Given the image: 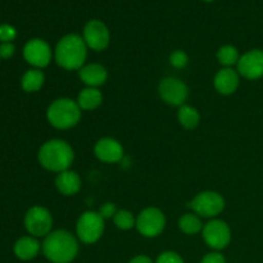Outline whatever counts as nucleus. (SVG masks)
<instances>
[{
    "instance_id": "1",
    "label": "nucleus",
    "mask_w": 263,
    "mask_h": 263,
    "mask_svg": "<svg viewBox=\"0 0 263 263\" xmlns=\"http://www.w3.org/2000/svg\"><path fill=\"white\" fill-rule=\"evenodd\" d=\"M41 249L51 263H71L79 253V241L67 230L51 231L44 239Z\"/></svg>"
},
{
    "instance_id": "2",
    "label": "nucleus",
    "mask_w": 263,
    "mask_h": 263,
    "mask_svg": "<svg viewBox=\"0 0 263 263\" xmlns=\"http://www.w3.org/2000/svg\"><path fill=\"white\" fill-rule=\"evenodd\" d=\"M87 57V45L84 37L77 33H68L55 46V62L62 68L74 71L84 67Z\"/></svg>"
},
{
    "instance_id": "3",
    "label": "nucleus",
    "mask_w": 263,
    "mask_h": 263,
    "mask_svg": "<svg viewBox=\"0 0 263 263\" xmlns=\"http://www.w3.org/2000/svg\"><path fill=\"white\" fill-rule=\"evenodd\" d=\"M39 162L51 172H63L73 163L74 153L72 146L61 139H51L44 143L39 151Z\"/></svg>"
},
{
    "instance_id": "4",
    "label": "nucleus",
    "mask_w": 263,
    "mask_h": 263,
    "mask_svg": "<svg viewBox=\"0 0 263 263\" xmlns=\"http://www.w3.org/2000/svg\"><path fill=\"white\" fill-rule=\"evenodd\" d=\"M46 118L53 127L59 130H67L81 120V108L77 102L69 98H61L51 103L46 110Z\"/></svg>"
},
{
    "instance_id": "5",
    "label": "nucleus",
    "mask_w": 263,
    "mask_h": 263,
    "mask_svg": "<svg viewBox=\"0 0 263 263\" xmlns=\"http://www.w3.org/2000/svg\"><path fill=\"white\" fill-rule=\"evenodd\" d=\"M76 233L77 238L82 243H97L104 233V218L100 216L99 212H94V211L84 212L77 221Z\"/></svg>"
},
{
    "instance_id": "6",
    "label": "nucleus",
    "mask_w": 263,
    "mask_h": 263,
    "mask_svg": "<svg viewBox=\"0 0 263 263\" xmlns=\"http://www.w3.org/2000/svg\"><path fill=\"white\" fill-rule=\"evenodd\" d=\"M25 228L33 238H45L51 233V213L41 205H33L25 215Z\"/></svg>"
},
{
    "instance_id": "7",
    "label": "nucleus",
    "mask_w": 263,
    "mask_h": 263,
    "mask_svg": "<svg viewBox=\"0 0 263 263\" xmlns=\"http://www.w3.org/2000/svg\"><path fill=\"white\" fill-rule=\"evenodd\" d=\"M135 226L145 238H156L161 235L166 228V216L159 208H145L138 215Z\"/></svg>"
},
{
    "instance_id": "8",
    "label": "nucleus",
    "mask_w": 263,
    "mask_h": 263,
    "mask_svg": "<svg viewBox=\"0 0 263 263\" xmlns=\"http://www.w3.org/2000/svg\"><path fill=\"white\" fill-rule=\"evenodd\" d=\"M189 207L199 217L212 218L220 215L225 208V199L216 192H202L189 203Z\"/></svg>"
},
{
    "instance_id": "9",
    "label": "nucleus",
    "mask_w": 263,
    "mask_h": 263,
    "mask_svg": "<svg viewBox=\"0 0 263 263\" xmlns=\"http://www.w3.org/2000/svg\"><path fill=\"white\" fill-rule=\"evenodd\" d=\"M205 244L213 251H222L230 244L231 230L228 223L222 220H211L202 230Z\"/></svg>"
},
{
    "instance_id": "10",
    "label": "nucleus",
    "mask_w": 263,
    "mask_h": 263,
    "mask_svg": "<svg viewBox=\"0 0 263 263\" xmlns=\"http://www.w3.org/2000/svg\"><path fill=\"white\" fill-rule=\"evenodd\" d=\"M158 92L164 103L174 107H181L187 99L189 90L187 86L179 79L175 77H166L159 82Z\"/></svg>"
},
{
    "instance_id": "11",
    "label": "nucleus",
    "mask_w": 263,
    "mask_h": 263,
    "mask_svg": "<svg viewBox=\"0 0 263 263\" xmlns=\"http://www.w3.org/2000/svg\"><path fill=\"white\" fill-rule=\"evenodd\" d=\"M23 58L35 68H44L51 61L50 45L43 39H31L23 46Z\"/></svg>"
},
{
    "instance_id": "12",
    "label": "nucleus",
    "mask_w": 263,
    "mask_h": 263,
    "mask_svg": "<svg viewBox=\"0 0 263 263\" xmlns=\"http://www.w3.org/2000/svg\"><path fill=\"white\" fill-rule=\"evenodd\" d=\"M84 40L87 48L95 51H102L108 48L110 40L109 30L104 22L99 20H91L84 27Z\"/></svg>"
},
{
    "instance_id": "13",
    "label": "nucleus",
    "mask_w": 263,
    "mask_h": 263,
    "mask_svg": "<svg viewBox=\"0 0 263 263\" xmlns=\"http://www.w3.org/2000/svg\"><path fill=\"white\" fill-rule=\"evenodd\" d=\"M236 66H238V73L244 79H261L263 77V50L252 49L239 58Z\"/></svg>"
},
{
    "instance_id": "14",
    "label": "nucleus",
    "mask_w": 263,
    "mask_h": 263,
    "mask_svg": "<svg viewBox=\"0 0 263 263\" xmlns=\"http://www.w3.org/2000/svg\"><path fill=\"white\" fill-rule=\"evenodd\" d=\"M94 153L104 163H117L123 157V146L116 139L103 138L95 144Z\"/></svg>"
},
{
    "instance_id": "15",
    "label": "nucleus",
    "mask_w": 263,
    "mask_h": 263,
    "mask_svg": "<svg viewBox=\"0 0 263 263\" xmlns=\"http://www.w3.org/2000/svg\"><path fill=\"white\" fill-rule=\"evenodd\" d=\"M239 84H240V74L238 73V71L226 67L220 69L213 80L216 90L222 95L234 94L238 90Z\"/></svg>"
},
{
    "instance_id": "16",
    "label": "nucleus",
    "mask_w": 263,
    "mask_h": 263,
    "mask_svg": "<svg viewBox=\"0 0 263 263\" xmlns=\"http://www.w3.org/2000/svg\"><path fill=\"white\" fill-rule=\"evenodd\" d=\"M80 79L87 87H98L105 84L108 79V72L102 64H86L80 69Z\"/></svg>"
},
{
    "instance_id": "17",
    "label": "nucleus",
    "mask_w": 263,
    "mask_h": 263,
    "mask_svg": "<svg viewBox=\"0 0 263 263\" xmlns=\"http://www.w3.org/2000/svg\"><path fill=\"white\" fill-rule=\"evenodd\" d=\"M41 246L39 240L33 236H22L15 241L14 247H13V252H14L15 257L20 258L21 261H31L35 258L40 252Z\"/></svg>"
},
{
    "instance_id": "18",
    "label": "nucleus",
    "mask_w": 263,
    "mask_h": 263,
    "mask_svg": "<svg viewBox=\"0 0 263 263\" xmlns=\"http://www.w3.org/2000/svg\"><path fill=\"white\" fill-rule=\"evenodd\" d=\"M55 186L61 194L74 195L81 189V179L74 171L67 170V171L59 172L55 179Z\"/></svg>"
},
{
    "instance_id": "19",
    "label": "nucleus",
    "mask_w": 263,
    "mask_h": 263,
    "mask_svg": "<svg viewBox=\"0 0 263 263\" xmlns=\"http://www.w3.org/2000/svg\"><path fill=\"white\" fill-rule=\"evenodd\" d=\"M76 102L81 109L92 110L97 109L102 104L103 95L98 90V87H86V89L81 90Z\"/></svg>"
},
{
    "instance_id": "20",
    "label": "nucleus",
    "mask_w": 263,
    "mask_h": 263,
    "mask_svg": "<svg viewBox=\"0 0 263 263\" xmlns=\"http://www.w3.org/2000/svg\"><path fill=\"white\" fill-rule=\"evenodd\" d=\"M45 82V74L39 68L28 69L21 80V86L26 92H35L43 87Z\"/></svg>"
},
{
    "instance_id": "21",
    "label": "nucleus",
    "mask_w": 263,
    "mask_h": 263,
    "mask_svg": "<svg viewBox=\"0 0 263 263\" xmlns=\"http://www.w3.org/2000/svg\"><path fill=\"white\" fill-rule=\"evenodd\" d=\"M177 118H179V122L182 127L187 128V130H192L195 128L200 122V115L194 107L192 105H181L179 108V112H177Z\"/></svg>"
},
{
    "instance_id": "22",
    "label": "nucleus",
    "mask_w": 263,
    "mask_h": 263,
    "mask_svg": "<svg viewBox=\"0 0 263 263\" xmlns=\"http://www.w3.org/2000/svg\"><path fill=\"white\" fill-rule=\"evenodd\" d=\"M179 228L186 235H195L203 230V223L200 221V217L195 213H185L180 217Z\"/></svg>"
},
{
    "instance_id": "23",
    "label": "nucleus",
    "mask_w": 263,
    "mask_h": 263,
    "mask_svg": "<svg viewBox=\"0 0 263 263\" xmlns=\"http://www.w3.org/2000/svg\"><path fill=\"white\" fill-rule=\"evenodd\" d=\"M217 61L226 68H231V66L238 64L239 62V51L233 45H223L217 50Z\"/></svg>"
},
{
    "instance_id": "24",
    "label": "nucleus",
    "mask_w": 263,
    "mask_h": 263,
    "mask_svg": "<svg viewBox=\"0 0 263 263\" xmlns=\"http://www.w3.org/2000/svg\"><path fill=\"white\" fill-rule=\"evenodd\" d=\"M113 222L120 230H130L135 226L136 220L133 213L127 210L117 211V213L113 217Z\"/></svg>"
},
{
    "instance_id": "25",
    "label": "nucleus",
    "mask_w": 263,
    "mask_h": 263,
    "mask_svg": "<svg viewBox=\"0 0 263 263\" xmlns=\"http://www.w3.org/2000/svg\"><path fill=\"white\" fill-rule=\"evenodd\" d=\"M187 62H189V58H187V54L184 50H175L170 55V63H171V66L176 67V68H184Z\"/></svg>"
},
{
    "instance_id": "26",
    "label": "nucleus",
    "mask_w": 263,
    "mask_h": 263,
    "mask_svg": "<svg viewBox=\"0 0 263 263\" xmlns=\"http://www.w3.org/2000/svg\"><path fill=\"white\" fill-rule=\"evenodd\" d=\"M17 36V30L12 25H0V41L2 43H12Z\"/></svg>"
},
{
    "instance_id": "27",
    "label": "nucleus",
    "mask_w": 263,
    "mask_h": 263,
    "mask_svg": "<svg viewBox=\"0 0 263 263\" xmlns=\"http://www.w3.org/2000/svg\"><path fill=\"white\" fill-rule=\"evenodd\" d=\"M154 263H184V259L176 252L168 251L159 254L158 258H157V261Z\"/></svg>"
},
{
    "instance_id": "28",
    "label": "nucleus",
    "mask_w": 263,
    "mask_h": 263,
    "mask_svg": "<svg viewBox=\"0 0 263 263\" xmlns=\"http://www.w3.org/2000/svg\"><path fill=\"white\" fill-rule=\"evenodd\" d=\"M99 213L104 220H107V218H113L116 213H117V207H116L115 203H104V204L99 208Z\"/></svg>"
},
{
    "instance_id": "29",
    "label": "nucleus",
    "mask_w": 263,
    "mask_h": 263,
    "mask_svg": "<svg viewBox=\"0 0 263 263\" xmlns=\"http://www.w3.org/2000/svg\"><path fill=\"white\" fill-rule=\"evenodd\" d=\"M200 263H226V258L223 257V254L220 253V252L215 251L205 254L202 258V261H200Z\"/></svg>"
},
{
    "instance_id": "30",
    "label": "nucleus",
    "mask_w": 263,
    "mask_h": 263,
    "mask_svg": "<svg viewBox=\"0 0 263 263\" xmlns=\"http://www.w3.org/2000/svg\"><path fill=\"white\" fill-rule=\"evenodd\" d=\"M15 51V46L13 43H2L0 44V58L9 59L12 58Z\"/></svg>"
},
{
    "instance_id": "31",
    "label": "nucleus",
    "mask_w": 263,
    "mask_h": 263,
    "mask_svg": "<svg viewBox=\"0 0 263 263\" xmlns=\"http://www.w3.org/2000/svg\"><path fill=\"white\" fill-rule=\"evenodd\" d=\"M128 263H154V262L152 261L148 256H144V254H141V256L134 257V258L131 259Z\"/></svg>"
},
{
    "instance_id": "32",
    "label": "nucleus",
    "mask_w": 263,
    "mask_h": 263,
    "mask_svg": "<svg viewBox=\"0 0 263 263\" xmlns=\"http://www.w3.org/2000/svg\"><path fill=\"white\" fill-rule=\"evenodd\" d=\"M203 2H207V3H211V2H213V0H203Z\"/></svg>"
},
{
    "instance_id": "33",
    "label": "nucleus",
    "mask_w": 263,
    "mask_h": 263,
    "mask_svg": "<svg viewBox=\"0 0 263 263\" xmlns=\"http://www.w3.org/2000/svg\"><path fill=\"white\" fill-rule=\"evenodd\" d=\"M0 59H2V58H0Z\"/></svg>"
}]
</instances>
